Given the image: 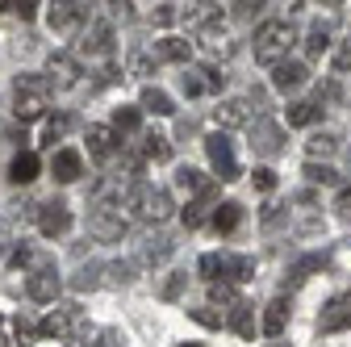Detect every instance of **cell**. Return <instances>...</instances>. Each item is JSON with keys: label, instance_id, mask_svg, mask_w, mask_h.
<instances>
[{"label": "cell", "instance_id": "cell-1", "mask_svg": "<svg viewBox=\"0 0 351 347\" xmlns=\"http://www.w3.org/2000/svg\"><path fill=\"white\" fill-rule=\"evenodd\" d=\"M293 42H297V29H293V21H263V25L255 29L251 51H255V59H259V63L276 67V63H285V59H289Z\"/></svg>", "mask_w": 351, "mask_h": 347}, {"label": "cell", "instance_id": "cell-2", "mask_svg": "<svg viewBox=\"0 0 351 347\" xmlns=\"http://www.w3.org/2000/svg\"><path fill=\"white\" fill-rule=\"evenodd\" d=\"M51 109V84L42 75H17L13 80V113L17 121H38Z\"/></svg>", "mask_w": 351, "mask_h": 347}, {"label": "cell", "instance_id": "cell-3", "mask_svg": "<svg viewBox=\"0 0 351 347\" xmlns=\"http://www.w3.org/2000/svg\"><path fill=\"white\" fill-rule=\"evenodd\" d=\"M125 209L134 213V218H143V222H167L171 218V197H167V189H155V184H130L125 189Z\"/></svg>", "mask_w": 351, "mask_h": 347}, {"label": "cell", "instance_id": "cell-4", "mask_svg": "<svg viewBox=\"0 0 351 347\" xmlns=\"http://www.w3.org/2000/svg\"><path fill=\"white\" fill-rule=\"evenodd\" d=\"M88 235H93L97 243H121V239H125L121 205H113V201H97V209L88 213Z\"/></svg>", "mask_w": 351, "mask_h": 347}, {"label": "cell", "instance_id": "cell-5", "mask_svg": "<svg viewBox=\"0 0 351 347\" xmlns=\"http://www.w3.org/2000/svg\"><path fill=\"white\" fill-rule=\"evenodd\" d=\"M80 331H84V310L75 301H63L47 314V322H38V335H51V339H71Z\"/></svg>", "mask_w": 351, "mask_h": 347}, {"label": "cell", "instance_id": "cell-6", "mask_svg": "<svg viewBox=\"0 0 351 347\" xmlns=\"http://www.w3.org/2000/svg\"><path fill=\"white\" fill-rule=\"evenodd\" d=\"M205 155H209V163H213V171L222 180H239V159H234V143L217 130V134H209L205 139Z\"/></svg>", "mask_w": 351, "mask_h": 347}, {"label": "cell", "instance_id": "cell-7", "mask_svg": "<svg viewBox=\"0 0 351 347\" xmlns=\"http://www.w3.org/2000/svg\"><path fill=\"white\" fill-rule=\"evenodd\" d=\"M34 218H38V230L47 235V239H59V235H67V226H71V209H67V201L51 197V201H42V205L34 209Z\"/></svg>", "mask_w": 351, "mask_h": 347}, {"label": "cell", "instance_id": "cell-8", "mask_svg": "<svg viewBox=\"0 0 351 347\" xmlns=\"http://www.w3.org/2000/svg\"><path fill=\"white\" fill-rule=\"evenodd\" d=\"M80 75H84L80 59L59 51V55H51V59H47V75H42V80L51 84V93H55V88L63 93V88H75V84H80Z\"/></svg>", "mask_w": 351, "mask_h": 347}, {"label": "cell", "instance_id": "cell-9", "mask_svg": "<svg viewBox=\"0 0 351 347\" xmlns=\"http://www.w3.org/2000/svg\"><path fill=\"white\" fill-rule=\"evenodd\" d=\"M59 289H63V280H59V272L51 268V264H38L34 272H29V280H25V293H29V301H55L59 297Z\"/></svg>", "mask_w": 351, "mask_h": 347}, {"label": "cell", "instance_id": "cell-10", "mask_svg": "<svg viewBox=\"0 0 351 347\" xmlns=\"http://www.w3.org/2000/svg\"><path fill=\"white\" fill-rule=\"evenodd\" d=\"M351 326V293H339L326 301V310L318 318V331L322 335H335V331H347Z\"/></svg>", "mask_w": 351, "mask_h": 347}, {"label": "cell", "instance_id": "cell-11", "mask_svg": "<svg viewBox=\"0 0 351 347\" xmlns=\"http://www.w3.org/2000/svg\"><path fill=\"white\" fill-rule=\"evenodd\" d=\"M285 147V130L276 121H255L251 125V151L255 155H280Z\"/></svg>", "mask_w": 351, "mask_h": 347}, {"label": "cell", "instance_id": "cell-12", "mask_svg": "<svg viewBox=\"0 0 351 347\" xmlns=\"http://www.w3.org/2000/svg\"><path fill=\"white\" fill-rule=\"evenodd\" d=\"M197 47L201 51H209V55H234V42H230V34L222 29V21H205L201 29H197Z\"/></svg>", "mask_w": 351, "mask_h": 347}, {"label": "cell", "instance_id": "cell-13", "mask_svg": "<svg viewBox=\"0 0 351 347\" xmlns=\"http://www.w3.org/2000/svg\"><path fill=\"white\" fill-rule=\"evenodd\" d=\"M51 176H55L59 184H71V180H80V176H84V159H80V151H75V147H63V151H55V155H51Z\"/></svg>", "mask_w": 351, "mask_h": 347}, {"label": "cell", "instance_id": "cell-14", "mask_svg": "<svg viewBox=\"0 0 351 347\" xmlns=\"http://www.w3.org/2000/svg\"><path fill=\"white\" fill-rule=\"evenodd\" d=\"M180 84H184V93H189V97H205V93H217V88H222L226 75H217L213 67H189Z\"/></svg>", "mask_w": 351, "mask_h": 347}, {"label": "cell", "instance_id": "cell-15", "mask_svg": "<svg viewBox=\"0 0 351 347\" xmlns=\"http://www.w3.org/2000/svg\"><path fill=\"white\" fill-rule=\"evenodd\" d=\"M213 121L222 125V134H226V130H234V125H247L251 121V101H243V97L222 101V105L213 109Z\"/></svg>", "mask_w": 351, "mask_h": 347}, {"label": "cell", "instance_id": "cell-16", "mask_svg": "<svg viewBox=\"0 0 351 347\" xmlns=\"http://www.w3.org/2000/svg\"><path fill=\"white\" fill-rule=\"evenodd\" d=\"M47 21H51L55 34H75V29L88 21V5H55V9L47 13Z\"/></svg>", "mask_w": 351, "mask_h": 347}, {"label": "cell", "instance_id": "cell-17", "mask_svg": "<svg viewBox=\"0 0 351 347\" xmlns=\"http://www.w3.org/2000/svg\"><path fill=\"white\" fill-rule=\"evenodd\" d=\"M109 47H113V25H109V21H93V25L84 29V42H80L84 55L101 59V55H109Z\"/></svg>", "mask_w": 351, "mask_h": 347}, {"label": "cell", "instance_id": "cell-18", "mask_svg": "<svg viewBox=\"0 0 351 347\" xmlns=\"http://www.w3.org/2000/svg\"><path fill=\"white\" fill-rule=\"evenodd\" d=\"M213 209H217V189L209 184L205 193H197V197L189 201V209H184V226H201V222H209V218H213Z\"/></svg>", "mask_w": 351, "mask_h": 347}, {"label": "cell", "instance_id": "cell-19", "mask_svg": "<svg viewBox=\"0 0 351 347\" xmlns=\"http://www.w3.org/2000/svg\"><path fill=\"white\" fill-rule=\"evenodd\" d=\"M285 326H289V301L285 297H272L268 306H263V335L276 343L285 335Z\"/></svg>", "mask_w": 351, "mask_h": 347}, {"label": "cell", "instance_id": "cell-20", "mask_svg": "<svg viewBox=\"0 0 351 347\" xmlns=\"http://www.w3.org/2000/svg\"><path fill=\"white\" fill-rule=\"evenodd\" d=\"M305 63H293V59H285V63H276L272 67V88H280V93H293V88H301L305 84Z\"/></svg>", "mask_w": 351, "mask_h": 347}, {"label": "cell", "instance_id": "cell-21", "mask_svg": "<svg viewBox=\"0 0 351 347\" xmlns=\"http://www.w3.org/2000/svg\"><path fill=\"white\" fill-rule=\"evenodd\" d=\"M38 171H42V159H38L34 151H21V155L9 163V180H13V184H34Z\"/></svg>", "mask_w": 351, "mask_h": 347}, {"label": "cell", "instance_id": "cell-22", "mask_svg": "<svg viewBox=\"0 0 351 347\" xmlns=\"http://www.w3.org/2000/svg\"><path fill=\"white\" fill-rule=\"evenodd\" d=\"M88 151H93V159H109L117 151L113 125H88Z\"/></svg>", "mask_w": 351, "mask_h": 347}, {"label": "cell", "instance_id": "cell-23", "mask_svg": "<svg viewBox=\"0 0 351 347\" xmlns=\"http://www.w3.org/2000/svg\"><path fill=\"white\" fill-rule=\"evenodd\" d=\"M189 55H193V42H184V38H159L155 42V59H163V63H189Z\"/></svg>", "mask_w": 351, "mask_h": 347}, {"label": "cell", "instance_id": "cell-24", "mask_svg": "<svg viewBox=\"0 0 351 347\" xmlns=\"http://www.w3.org/2000/svg\"><path fill=\"white\" fill-rule=\"evenodd\" d=\"M209 222H213V230H217V235L239 230V222H243V205H239V201H222V205L213 209V218H209Z\"/></svg>", "mask_w": 351, "mask_h": 347}, {"label": "cell", "instance_id": "cell-25", "mask_svg": "<svg viewBox=\"0 0 351 347\" xmlns=\"http://www.w3.org/2000/svg\"><path fill=\"white\" fill-rule=\"evenodd\" d=\"M222 276L243 285V280H255V259L251 255H222Z\"/></svg>", "mask_w": 351, "mask_h": 347}, {"label": "cell", "instance_id": "cell-26", "mask_svg": "<svg viewBox=\"0 0 351 347\" xmlns=\"http://www.w3.org/2000/svg\"><path fill=\"white\" fill-rule=\"evenodd\" d=\"M138 105H143L147 113H155V117H171V113H176V105H171V97H167L163 88H155V84H147V88H143V97H138Z\"/></svg>", "mask_w": 351, "mask_h": 347}, {"label": "cell", "instance_id": "cell-27", "mask_svg": "<svg viewBox=\"0 0 351 347\" xmlns=\"http://www.w3.org/2000/svg\"><path fill=\"white\" fill-rule=\"evenodd\" d=\"M230 326H234V335L255 339V306L251 301H239V306L230 310Z\"/></svg>", "mask_w": 351, "mask_h": 347}, {"label": "cell", "instance_id": "cell-28", "mask_svg": "<svg viewBox=\"0 0 351 347\" xmlns=\"http://www.w3.org/2000/svg\"><path fill=\"white\" fill-rule=\"evenodd\" d=\"M305 151H310V155H314V163H318V159H326V155H335V151H339V134H335V130H318V134H310Z\"/></svg>", "mask_w": 351, "mask_h": 347}, {"label": "cell", "instance_id": "cell-29", "mask_svg": "<svg viewBox=\"0 0 351 347\" xmlns=\"http://www.w3.org/2000/svg\"><path fill=\"white\" fill-rule=\"evenodd\" d=\"M143 159L167 163V159H171V139H167V134H155V130H151V134L143 139Z\"/></svg>", "mask_w": 351, "mask_h": 347}, {"label": "cell", "instance_id": "cell-30", "mask_svg": "<svg viewBox=\"0 0 351 347\" xmlns=\"http://www.w3.org/2000/svg\"><path fill=\"white\" fill-rule=\"evenodd\" d=\"M318 117H322V109L310 105V101H293V105L285 109V121H289V125H314Z\"/></svg>", "mask_w": 351, "mask_h": 347}, {"label": "cell", "instance_id": "cell-31", "mask_svg": "<svg viewBox=\"0 0 351 347\" xmlns=\"http://www.w3.org/2000/svg\"><path fill=\"white\" fill-rule=\"evenodd\" d=\"M138 125H143V109H134V105H121L113 113V134H134Z\"/></svg>", "mask_w": 351, "mask_h": 347}, {"label": "cell", "instance_id": "cell-32", "mask_svg": "<svg viewBox=\"0 0 351 347\" xmlns=\"http://www.w3.org/2000/svg\"><path fill=\"white\" fill-rule=\"evenodd\" d=\"M326 51H330V25L318 21V25L310 29V38H305V55H310V59H322Z\"/></svg>", "mask_w": 351, "mask_h": 347}, {"label": "cell", "instance_id": "cell-33", "mask_svg": "<svg viewBox=\"0 0 351 347\" xmlns=\"http://www.w3.org/2000/svg\"><path fill=\"white\" fill-rule=\"evenodd\" d=\"M322 264H326L322 255H305V259H297V264L289 268V276H285V285H301L310 272H322Z\"/></svg>", "mask_w": 351, "mask_h": 347}, {"label": "cell", "instance_id": "cell-34", "mask_svg": "<svg viewBox=\"0 0 351 347\" xmlns=\"http://www.w3.org/2000/svg\"><path fill=\"white\" fill-rule=\"evenodd\" d=\"M176 184H180L184 193H193V197L209 189V180H205V171H197V167H189V163H184L180 171H176Z\"/></svg>", "mask_w": 351, "mask_h": 347}, {"label": "cell", "instance_id": "cell-35", "mask_svg": "<svg viewBox=\"0 0 351 347\" xmlns=\"http://www.w3.org/2000/svg\"><path fill=\"white\" fill-rule=\"evenodd\" d=\"M301 176L310 180V184H339V171H335V167H326V163H314V159L301 167Z\"/></svg>", "mask_w": 351, "mask_h": 347}, {"label": "cell", "instance_id": "cell-36", "mask_svg": "<svg viewBox=\"0 0 351 347\" xmlns=\"http://www.w3.org/2000/svg\"><path fill=\"white\" fill-rule=\"evenodd\" d=\"M67 130H71V113H55V117L47 121V130H42V143H47V147H55V143L67 134Z\"/></svg>", "mask_w": 351, "mask_h": 347}, {"label": "cell", "instance_id": "cell-37", "mask_svg": "<svg viewBox=\"0 0 351 347\" xmlns=\"http://www.w3.org/2000/svg\"><path fill=\"white\" fill-rule=\"evenodd\" d=\"M101 272H109V285H130V280H134V264H130V259H121V264H105Z\"/></svg>", "mask_w": 351, "mask_h": 347}, {"label": "cell", "instance_id": "cell-38", "mask_svg": "<svg viewBox=\"0 0 351 347\" xmlns=\"http://www.w3.org/2000/svg\"><path fill=\"white\" fill-rule=\"evenodd\" d=\"M97 276H101V264H88V268H80V272L71 276V289H80V293H84V289H97V285H101Z\"/></svg>", "mask_w": 351, "mask_h": 347}, {"label": "cell", "instance_id": "cell-39", "mask_svg": "<svg viewBox=\"0 0 351 347\" xmlns=\"http://www.w3.org/2000/svg\"><path fill=\"white\" fill-rule=\"evenodd\" d=\"M201 276H205L209 285H217V276H222V255H217V251L201 255Z\"/></svg>", "mask_w": 351, "mask_h": 347}, {"label": "cell", "instance_id": "cell-40", "mask_svg": "<svg viewBox=\"0 0 351 347\" xmlns=\"http://www.w3.org/2000/svg\"><path fill=\"white\" fill-rule=\"evenodd\" d=\"M167 255H171V239H163V235L143 247V259H151V264H155V259H167Z\"/></svg>", "mask_w": 351, "mask_h": 347}, {"label": "cell", "instance_id": "cell-41", "mask_svg": "<svg viewBox=\"0 0 351 347\" xmlns=\"http://www.w3.org/2000/svg\"><path fill=\"white\" fill-rule=\"evenodd\" d=\"M13 331H17V339H21V343H34V339H38V322H34L29 314H17Z\"/></svg>", "mask_w": 351, "mask_h": 347}, {"label": "cell", "instance_id": "cell-42", "mask_svg": "<svg viewBox=\"0 0 351 347\" xmlns=\"http://www.w3.org/2000/svg\"><path fill=\"white\" fill-rule=\"evenodd\" d=\"M251 180H255L259 193H272V189H276V171H272V167H255V171H251Z\"/></svg>", "mask_w": 351, "mask_h": 347}, {"label": "cell", "instance_id": "cell-43", "mask_svg": "<svg viewBox=\"0 0 351 347\" xmlns=\"http://www.w3.org/2000/svg\"><path fill=\"white\" fill-rule=\"evenodd\" d=\"M209 301H217V306H239V297L230 285H209Z\"/></svg>", "mask_w": 351, "mask_h": 347}, {"label": "cell", "instance_id": "cell-44", "mask_svg": "<svg viewBox=\"0 0 351 347\" xmlns=\"http://www.w3.org/2000/svg\"><path fill=\"white\" fill-rule=\"evenodd\" d=\"M189 318H197L201 326H222V314H217L213 306H201V310H189Z\"/></svg>", "mask_w": 351, "mask_h": 347}, {"label": "cell", "instance_id": "cell-45", "mask_svg": "<svg viewBox=\"0 0 351 347\" xmlns=\"http://www.w3.org/2000/svg\"><path fill=\"white\" fill-rule=\"evenodd\" d=\"M335 71H351V38L335 51Z\"/></svg>", "mask_w": 351, "mask_h": 347}, {"label": "cell", "instance_id": "cell-46", "mask_svg": "<svg viewBox=\"0 0 351 347\" xmlns=\"http://www.w3.org/2000/svg\"><path fill=\"white\" fill-rule=\"evenodd\" d=\"M184 280H189V276H180V272H176V276H171V280L163 285V301H176V297H180V289H184Z\"/></svg>", "mask_w": 351, "mask_h": 347}, {"label": "cell", "instance_id": "cell-47", "mask_svg": "<svg viewBox=\"0 0 351 347\" xmlns=\"http://www.w3.org/2000/svg\"><path fill=\"white\" fill-rule=\"evenodd\" d=\"M159 25H167V21H176V17H180V13H176V5H155V13H151Z\"/></svg>", "mask_w": 351, "mask_h": 347}, {"label": "cell", "instance_id": "cell-48", "mask_svg": "<svg viewBox=\"0 0 351 347\" xmlns=\"http://www.w3.org/2000/svg\"><path fill=\"white\" fill-rule=\"evenodd\" d=\"M29 259H34V255H29V247L21 243V247H13V255H9V264H13V268H21V264H29Z\"/></svg>", "mask_w": 351, "mask_h": 347}, {"label": "cell", "instance_id": "cell-49", "mask_svg": "<svg viewBox=\"0 0 351 347\" xmlns=\"http://www.w3.org/2000/svg\"><path fill=\"white\" fill-rule=\"evenodd\" d=\"M101 347H125L121 331H101Z\"/></svg>", "mask_w": 351, "mask_h": 347}, {"label": "cell", "instance_id": "cell-50", "mask_svg": "<svg viewBox=\"0 0 351 347\" xmlns=\"http://www.w3.org/2000/svg\"><path fill=\"white\" fill-rule=\"evenodd\" d=\"M13 9H17L21 21H34V17H38V5H34V0H25V5H13Z\"/></svg>", "mask_w": 351, "mask_h": 347}, {"label": "cell", "instance_id": "cell-51", "mask_svg": "<svg viewBox=\"0 0 351 347\" xmlns=\"http://www.w3.org/2000/svg\"><path fill=\"white\" fill-rule=\"evenodd\" d=\"M339 209H343V218L351 222V189H343V193H339Z\"/></svg>", "mask_w": 351, "mask_h": 347}, {"label": "cell", "instance_id": "cell-52", "mask_svg": "<svg viewBox=\"0 0 351 347\" xmlns=\"http://www.w3.org/2000/svg\"><path fill=\"white\" fill-rule=\"evenodd\" d=\"M5 243H13V226H9V218H0V247Z\"/></svg>", "mask_w": 351, "mask_h": 347}, {"label": "cell", "instance_id": "cell-53", "mask_svg": "<svg viewBox=\"0 0 351 347\" xmlns=\"http://www.w3.org/2000/svg\"><path fill=\"white\" fill-rule=\"evenodd\" d=\"M71 347H93V339H88V335L80 331V335H71Z\"/></svg>", "mask_w": 351, "mask_h": 347}, {"label": "cell", "instance_id": "cell-54", "mask_svg": "<svg viewBox=\"0 0 351 347\" xmlns=\"http://www.w3.org/2000/svg\"><path fill=\"white\" fill-rule=\"evenodd\" d=\"M5 9H13V5H5V0H0V13H5Z\"/></svg>", "mask_w": 351, "mask_h": 347}, {"label": "cell", "instance_id": "cell-55", "mask_svg": "<svg viewBox=\"0 0 351 347\" xmlns=\"http://www.w3.org/2000/svg\"><path fill=\"white\" fill-rule=\"evenodd\" d=\"M180 347H201V343H180Z\"/></svg>", "mask_w": 351, "mask_h": 347}, {"label": "cell", "instance_id": "cell-56", "mask_svg": "<svg viewBox=\"0 0 351 347\" xmlns=\"http://www.w3.org/2000/svg\"><path fill=\"white\" fill-rule=\"evenodd\" d=\"M0 347H9V339H0Z\"/></svg>", "mask_w": 351, "mask_h": 347}, {"label": "cell", "instance_id": "cell-57", "mask_svg": "<svg viewBox=\"0 0 351 347\" xmlns=\"http://www.w3.org/2000/svg\"><path fill=\"white\" fill-rule=\"evenodd\" d=\"M272 347H289V343H272Z\"/></svg>", "mask_w": 351, "mask_h": 347}]
</instances>
